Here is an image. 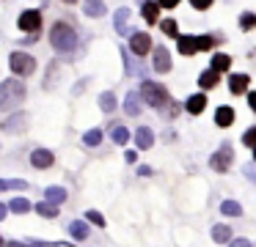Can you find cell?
I'll use <instances>...</instances> for the list:
<instances>
[{
	"label": "cell",
	"instance_id": "6da1fadb",
	"mask_svg": "<svg viewBox=\"0 0 256 247\" xmlns=\"http://www.w3.org/2000/svg\"><path fill=\"white\" fill-rule=\"evenodd\" d=\"M28 88L22 85V80H3L0 82V110H14L25 102Z\"/></svg>",
	"mask_w": 256,
	"mask_h": 247
},
{
	"label": "cell",
	"instance_id": "7a4b0ae2",
	"mask_svg": "<svg viewBox=\"0 0 256 247\" xmlns=\"http://www.w3.org/2000/svg\"><path fill=\"white\" fill-rule=\"evenodd\" d=\"M50 44L58 49V52H72L78 47V33L69 22H56L50 30Z\"/></svg>",
	"mask_w": 256,
	"mask_h": 247
},
{
	"label": "cell",
	"instance_id": "3957f363",
	"mask_svg": "<svg viewBox=\"0 0 256 247\" xmlns=\"http://www.w3.org/2000/svg\"><path fill=\"white\" fill-rule=\"evenodd\" d=\"M140 96H144V102L149 104V107H154V110H166L168 104H171L168 91L160 85V82H154V80L140 82Z\"/></svg>",
	"mask_w": 256,
	"mask_h": 247
},
{
	"label": "cell",
	"instance_id": "277c9868",
	"mask_svg": "<svg viewBox=\"0 0 256 247\" xmlns=\"http://www.w3.org/2000/svg\"><path fill=\"white\" fill-rule=\"evenodd\" d=\"M8 63H12V71L17 77H30L36 71V60H34V55H28V52H12Z\"/></svg>",
	"mask_w": 256,
	"mask_h": 247
},
{
	"label": "cell",
	"instance_id": "5b68a950",
	"mask_svg": "<svg viewBox=\"0 0 256 247\" xmlns=\"http://www.w3.org/2000/svg\"><path fill=\"white\" fill-rule=\"evenodd\" d=\"M232 162H234V151H232V146H228V143H223V146L210 157V168L218 170V173H226V170L232 168Z\"/></svg>",
	"mask_w": 256,
	"mask_h": 247
},
{
	"label": "cell",
	"instance_id": "8992f818",
	"mask_svg": "<svg viewBox=\"0 0 256 247\" xmlns=\"http://www.w3.org/2000/svg\"><path fill=\"white\" fill-rule=\"evenodd\" d=\"M17 25H20V30H22V33L36 36V33H39V27H42V11H36V8L22 11V14H20V19H17Z\"/></svg>",
	"mask_w": 256,
	"mask_h": 247
},
{
	"label": "cell",
	"instance_id": "52a82bcc",
	"mask_svg": "<svg viewBox=\"0 0 256 247\" xmlns=\"http://www.w3.org/2000/svg\"><path fill=\"white\" fill-rule=\"evenodd\" d=\"M28 124H30L28 113H14V115H8V118L0 124V129L8 132V135H22V132L28 129Z\"/></svg>",
	"mask_w": 256,
	"mask_h": 247
},
{
	"label": "cell",
	"instance_id": "ba28073f",
	"mask_svg": "<svg viewBox=\"0 0 256 247\" xmlns=\"http://www.w3.org/2000/svg\"><path fill=\"white\" fill-rule=\"evenodd\" d=\"M130 49H132L138 58H144L146 52H152V36L149 33H132V36H130Z\"/></svg>",
	"mask_w": 256,
	"mask_h": 247
},
{
	"label": "cell",
	"instance_id": "9c48e42d",
	"mask_svg": "<svg viewBox=\"0 0 256 247\" xmlns=\"http://www.w3.org/2000/svg\"><path fill=\"white\" fill-rule=\"evenodd\" d=\"M52 162H56V157H52V151H47V148L30 151V165H34V168L44 170V168H52Z\"/></svg>",
	"mask_w": 256,
	"mask_h": 247
},
{
	"label": "cell",
	"instance_id": "30bf717a",
	"mask_svg": "<svg viewBox=\"0 0 256 247\" xmlns=\"http://www.w3.org/2000/svg\"><path fill=\"white\" fill-rule=\"evenodd\" d=\"M171 52H168L166 47H157L154 49V71H160V74H166V71H171Z\"/></svg>",
	"mask_w": 256,
	"mask_h": 247
},
{
	"label": "cell",
	"instance_id": "8fae6325",
	"mask_svg": "<svg viewBox=\"0 0 256 247\" xmlns=\"http://www.w3.org/2000/svg\"><path fill=\"white\" fill-rule=\"evenodd\" d=\"M176 44H179V52H182V55H196V52H201L198 36H179Z\"/></svg>",
	"mask_w": 256,
	"mask_h": 247
},
{
	"label": "cell",
	"instance_id": "7c38bea8",
	"mask_svg": "<svg viewBox=\"0 0 256 247\" xmlns=\"http://www.w3.org/2000/svg\"><path fill=\"white\" fill-rule=\"evenodd\" d=\"M135 146H138L140 151L152 148V146H154V132H152L149 126H140V129L135 132Z\"/></svg>",
	"mask_w": 256,
	"mask_h": 247
},
{
	"label": "cell",
	"instance_id": "4fadbf2b",
	"mask_svg": "<svg viewBox=\"0 0 256 247\" xmlns=\"http://www.w3.org/2000/svg\"><path fill=\"white\" fill-rule=\"evenodd\" d=\"M204 107H206V93H193V96L184 102V110H188L190 115H198Z\"/></svg>",
	"mask_w": 256,
	"mask_h": 247
},
{
	"label": "cell",
	"instance_id": "5bb4252c",
	"mask_svg": "<svg viewBox=\"0 0 256 247\" xmlns=\"http://www.w3.org/2000/svg\"><path fill=\"white\" fill-rule=\"evenodd\" d=\"M140 91H130L127 99H124V110H127V115H140Z\"/></svg>",
	"mask_w": 256,
	"mask_h": 247
},
{
	"label": "cell",
	"instance_id": "9a60e30c",
	"mask_svg": "<svg viewBox=\"0 0 256 247\" xmlns=\"http://www.w3.org/2000/svg\"><path fill=\"white\" fill-rule=\"evenodd\" d=\"M248 82H250V77H248V74H232V77H228V88H232V93H234V96L245 93Z\"/></svg>",
	"mask_w": 256,
	"mask_h": 247
},
{
	"label": "cell",
	"instance_id": "2e32d148",
	"mask_svg": "<svg viewBox=\"0 0 256 247\" xmlns=\"http://www.w3.org/2000/svg\"><path fill=\"white\" fill-rule=\"evenodd\" d=\"M210 69L218 71V74H220V71H228V69H232V55L215 52V55H212V66H210Z\"/></svg>",
	"mask_w": 256,
	"mask_h": 247
},
{
	"label": "cell",
	"instance_id": "e0dca14e",
	"mask_svg": "<svg viewBox=\"0 0 256 247\" xmlns=\"http://www.w3.org/2000/svg\"><path fill=\"white\" fill-rule=\"evenodd\" d=\"M130 8H118L116 11V16H113V25H116V30H118V36H124V33H130Z\"/></svg>",
	"mask_w": 256,
	"mask_h": 247
},
{
	"label": "cell",
	"instance_id": "ac0fdd59",
	"mask_svg": "<svg viewBox=\"0 0 256 247\" xmlns=\"http://www.w3.org/2000/svg\"><path fill=\"white\" fill-rule=\"evenodd\" d=\"M140 11H144V19L149 22V25H154L157 16H160V3H154V0H146V3L140 5Z\"/></svg>",
	"mask_w": 256,
	"mask_h": 247
},
{
	"label": "cell",
	"instance_id": "d6986e66",
	"mask_svg": "<svg viewBox=\"0 0 256 247\" xmlns=\"http://www.w3.org/2000/svg\"><path fill=\"white\" fill-rule=\"evenodd\" d=\"M105 0H86L83 5V14L86 16H105Z\"/></svg>",
	"mask_w": 256,
	"mask_h": 247
},
{
	"label": "cell",
	"instance_id": "ffe728a7",
	"mask_svg": "<svg viewBox=\"0 0 256 247\" xmlns=\"http://www.w3.org/2000/svg\"><path fill=\"white\" fill-rule=\"evenodd\" d=\"M218 80H220V74H218V71H201L198 74V85L204 88V91H210V88H215L218 85Z\"/></svg>",
	"mask_w": 256,
	"mask_h": 247
},
{
	"label": "cell",
	"instance_id": "44dd1931",
	"mask_svg": "<svg viewBox=\"0 0 256 247\" xmlns=\"http://www.w3.org/2000/svg\"><path fill=\"white\" fill-rule=\"evenodd\" d=\"M215 124H218V126H232V124H234V110H232V107H218Z\"/></svg>",
	"mask_w": 256,
	"mask_h": 247
},
{
	"label": "cell",
	"instance_id": "7402d4cb",
	"mask_svg": "<svg viewBox=\"0 0 256 247\" xmlns=\"http://www.w3.org/2000/svg\"><path fill=\"white\" fill-rule=\"evenodd\" d=\"M44 198H47L50 203H56V206H58V203L66 201V190H64V187H47V190H44Z\"/></svg>",
	"mask_w": 256,
	"mask_h": 247
},
{
	"label": "cell",
	"instance_id": "603a6c76",
	"mask_svg": "<svg viewBox=\"0 0 256 247\" xmlns=\"http://www.w3.org/2000/svg\"><path fill=\"white\" fill-rule=\"evenodd\" d=\"M36 212H39L44 220H56V217H58V206H56V203H50V201L36 203Z\"/></svg>",
	"mask_w": 256,
	"mask_h": 247
},
{
	"label": "cell",
	"instance_id": "cb8c5ba5",
	"mask_svg": "<svg viewBox=\"0 0 256 247\" xmlns=\"http://www.w3.org/2000/svg\"><path fill=\"white\" fill-rule=\"evenodd\" d=\"M69 234L74 236V239H88V225L86 223H80V220H72V225H69Z\"/></svg>",
	"mask_w": 256,
	"mask_h": 247
},
{
	"label": "cell",
	"instance_id": "d4e9b609",
	"mask_svg": "<svg viewBox=\"0 0 256 247\" xmlns=\"http://www.w3.org/2000/svg\"><path fill=\"white\" fill-rule=\"evenodd\" d=\"M212 239L215 242H232V225H215V228H212Z\"/></svg>",
	"mask_w": 256,
	"mask_h": 247
},
{
	"label": "cell",
	"instance_id": "484cf974",
	"mask_svg": "<svg viewBox=\"0 0 256 247\" xmlns=\"http://www.w3.org/2000/svg\"><path fill=\"white\" fill-rule=\"evenodd\" d=\"M110 137H113V143H116V146H124V143L130 140V129H127V126H113Z\"/></svg>",
	"mask_w": 256,
	"mask_h": 247
},
{
	"label": "cell",
	"instance_id": "4316f807",
	"mask_svg": "<svg viewBox=\"0 0 256 247\" xmlns=\"http://www.w3.org/2000/svg\"><path fill=\"white\" fill-rule=\"evenodd\" d=\"M220 212L226 214V217H240V214H242V206H240L237 201H226V203H220Z\"/></svg>",
	"mask_w": 256,
	"mask_h": 247
},
{
	"label": "cell",
	"instance_id": "83f0119b",
	"mask_svg": "<svg viewBox=\"0 0 256 247\" xmlns=\"http://www.w3.org/2000/svg\"><path fill=\"white\" fill-rule=\"evenodd\" d=\"M8 209H12L14 214H25V212H30V201H25V198H14V201H8Z\"/></svg>",
	"mask_w": 256,
	"mask_h": 247
},
{
	"label": "cell",
	"instance_id": "f1b7e54d",
	"mask_svg": "<svg viewBox=\"0 0 256 247\" xmlns=\"http://www.w3.org/2000/svg\"><path fill=\"white\" fill-rule=\"evenodd\" d=\"M100 107L105 110V113H113V110H116V96H113L110 91H105L100 96Z\"/></svg>",
	"mask_w": 256,
	"mask_h": 247
},
{
	"label": "cell",
	"instance_id": "f546056e",
	"mask_svg": "<svg viewBox=\"0 0 256 247\" xmlns=\"http://www.w3.org/2000/svg\"><path fill=\"white\" fill-rule=\"evenodd\" d=\"M25 187H28V181H22V179H12V181L0 179V192H6V190H25Z\"/></svg>",
	"mask_w": 256,
	"mask_h": 247
},
{
	"label": "cell",
	"instance_id": "4dcf8cb0",
	"mask_svg": "<svg viewBox=\"0 0 256 247\" xmlns=\"http://www.w3.org/2000/svg\"><path fill=\"white\" fill-rule=\"evenodd\" d=\"M100 140H102V129H100V126H96V129H88V132L83 135V143H86V146H100Z\"/></svg>",
	"mask_w": 256,
	"mask_h": 247
},
{
	"label": "cell",
	"instance_id": "1f68e13d",
	"mask_svg": "<svg viewBox=\"0 0 256 247\" xmlns=\"http://www.w3.org/2000/svg\"><path fill=\"white\" fill-rule=\"evenodd\" d=\"M240 27H242V30H254L256 27V14L242 11V14H240Z\"/></svg>",
	"mask_w": 256,
	"mask_h": 247
},
{
	"label": "cell",
	"instance_id": "d6a6232c",
	"mask_svg": "<svg viewBox=\"0 0 256 247\" xmlns=\"http://www.w3.org/2000/svg\"><path fill=\"white\" fill-rule=\"evenodd\" d=\"M58 69H61V66H58L56 60H50V66H47V80H44V88H50L52 82L58 80Z\"/></svg>",
	"mask_w": 256,
	"mask_h": 247
},
{
	"label": "cell",
	"instance_id": "836d02e7",
	"mask_svg": "<svg viewBox=\"0 0 256 247\" xmlns=\"http://www.w3.org/2000/svg\"><path fill=\"white\" fill-rule=\"evenodd\" d=\"M162 33H166V36H174V38H179V27H176V22L174 19H162Z\"/></svg>",
	"mask_w": 256,
	"mask_h": 247
},
{
	"label": "cell",
	"instance_id": "e575fe53",
	"mask_svg": "<svg viewBox=\"0 0 256 247\" xmlns=\"http://www.w3.org/2000/svg\"><path fill=\"white\" fill-rule=\"evenodd\" d=\"M242 146L256 148V126H250V129H245V132H242Z\"/></svg>",
	"mask_w": 256,
	"mask_h": 247
},
{
	"label": "cell",
	"instance_id": "d590c367",
	"mask_svg": "<svg viewBox=\"0 0 256 247\" xmlns=\"http://www.w3.org/2000/svg\"><path fill=\"white\" fill-rule=\"evenodd\" d=\"M86 220H88V223H94L96 228H102V225H105V217H102L96 209H88V212H86Z\"/></svg>",
	"mask_w": 256,
	"mask_h": 247
},
{
	"label": "cell",
	"instance_id": "8d00e7d4",
	"mask_svg": "<svg viewBox=\"0 0 256 247\" xmlns=\"http://www.w3.org/2000/svg\"><path fill=\"white\" fill-rule=\"evenodd\" d=\"M182 107H184V104H179V102H171V104H168L166 110H162V113H166L168 118H176V115L182 113Z\"/></svg>",
	"mask_w": 256,
	"mask_h": 247
},
{
	"label": "cell",
	"instance_id": "74e56055",
	"mask_svg": "<svg viewBox=\"0 0 256 247\" xmlns=\"http://www.w3.org/2000/svg\"><path fill=\"white\" fill-rule=\"evenodd\" d=\"M190 5H193V8H198V11H206L212 5V0H190Z\"/></svg>",
	"mask_w": 256,
	"mask_h": 247
},
{
	"label": "cell",
	"instance_id": "f35d334b",
	"mask_svg": "<svg viewBox=\"0 0 256 247\" xmlns=\"http://www.w3.org/2000/svg\"><path fill=\"white\" fill-rule=\"evenodd\" d=\"M242 173L248 176L250 181H256V165H245V168H242Z\"/></svg>",
	"mask_w": 256,
	"mask_h": 247
},
{
	"label": "cell",
	"instance_id": "ab89813d",
	"mask_svg": "<svg viewBox=\"0 0 256 247\" xmlns=\"http://www.w3.org/2000/svg\"><path fill=\"white\" fill-rule=\"evenodd\" d=\"M157 3H160L162 8H176V5H179V0H157Z\"/></svg>",
	"mask_w": 256,
	"mask_h": 247
},
{
	"label": "cell",
	"instance_id": "60d3db41",
	"mask_svg": "<svg viewBox=\"0 0 256 247\" xmlns=\"http://www.w3.org/2000/svg\"><path fill=\"white\" fill-rule=\"evenodd\" d=\"M228 247H250V242L248 239H232V245Z\"/></svg>",
	"mask_w": 256,
	"mask_h": 247
},
{
	"label": "cell",
	"instance_id": "b9f144b4",
	"mask_svg": "<svg viewBox=\"0 0 256 247\" xmlns=\"http://www.w3.org/2000/svg\"><path fill=\"white\" fill-rule=\"evenodd\" d=\"M248 107L256 113V91H254V93H248Z\"/></svg>",
	"mask_w": 256,
	"mask_h": 247
},
{
	"label": "cell",
	"instance_id": "7bdbcfd3",
	"mask_svg": "<svg viewBox=\"0 0 256 247\" xmlns=\"http://www.w3.org/2000/svg\"><path fill=\"white\" fill-rule=\"evenodd\" d=\"M124 159H127V162H138V154H135V151H127V154H124Z\"/></svg>",
	"mask_w": 256,
	"mask_h": 247
},
{
	"label": "cell",
	"instance_id": "ee69618b",
	"mask_svg": "<svg viewBox=\"0 0 256 247\" xmlns=\"http://www.w3.org/2000/svg\"><path fill=\"white\" fill-rule=\"evenodd\" d=\"M86 85H88V80H80V82H78V85H74V93H80V91H83V88H86Z\"/></svg>",
	"mask_w": 256,
	"mask_h": 247
},
{
	"label": "cell",
	"instance_id": "f6af8a7d",
	"mask_svg": "<svg viewBox=\"0 0 256 247\" xmlns=\"http://www.w3.org/2000/svg\"><path fill=\"white\" fill-rule=\"evenodd\" d=\"M140 176H152V168H146V165H140V170H138Z\"/></svg>",
	"mask_w": 256,
	"mask_h": 247
},
{
	"label": "cell",
	"instance_id": "bcb514c9",
	"mask_svg": "<svg viewBox=\"0 0 256 247\" xmlns=\"http://www.w3.org/2000/svg\"><path fill=\"white\" fill-rule=\"evenodd\" d=\"M6 212H8V206H6V203H0V220L6 217Z\"/></svg>",
	"mask_w": 256,
	"mask_h": 247
},
{
	"label": "cell",
	"instance_id": "7dc6e473",
	"mask_svg": "<svg viewBox=\"0 0 256 247\" xmlns=\"http://www.w3.org/2000/svg\"><path fill=\"white\" fill-rule=\"evenodd\" d=\"M6 247H22V245H20V242H8Z\"/></svg>",
	"mask_w": 256,
	"mask_h": 247
},
{
	"label": "cell",
	"instance_id": "c3c4849f",
	"mask_svg": "<svg viewBox=\"0 0 256 247\" xmlns=\"http://www.w3.org/2000/svg\"><path fill=\"white\" fill-rule=\"evenodd\" d=\"M0 247H6V242H3V236H0Z\"/></svg>",
	"mask_w": 256,
	"mask_h": 247
},
{
	"label": "cell",
	"instance_id": "681fc988",
	"mask_svg": "<svg viewBox=\"0 0 256 247\" xmlns=\"http://www.w3.org/2000/svg\"><path fill=\"white\" fill-rule=\"evenodd\" d=\"M64 3H78V0H64Z\"/></svg>",
	"mask_w": 256,
	"mask_h": 247
},
{
	"label": "cell",
	"instance_id": "f907efd6",
	"mask_svg": "<svg viewBox=\"0 0 256 247\" xmlns=\"http://www.w3.org/2000/svg\"><path fill=\"white\" fill-rule=\"evenodd\" d=\"M138 3H140V5H144V3H146V0H138Z\"/></svg>",
	"mask_w": 256,
	"mask_h": 247
},
{
	"label": "cell",
	"instance_id": "816d5d0a",
	"mask_svg": "<svg viewBox=\"0 0 256 247\" xmlns=\"http://www.w3.org/2000/svg\"><path fill=\"white\" fill-rule=\"evenodd\" d=\"M254 159H256V148H254Z\"/></svg>",
	"mask_w": 256,
	"mask_h": 247
}]
</instances>
